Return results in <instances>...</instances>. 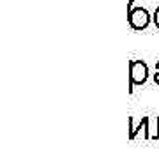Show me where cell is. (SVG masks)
<instances>
[{
  "mask_svg": "<svg viewBox=\"0 0 159 159\" xmlns=\"http://www.w3.org/2000/svg\"><path fill=\"white\" fill-rule=\"evenodd\" d=\"M127 18H129V25L134 30H145L150 25V20H152L145 7H133L127 12Z\"/></svg>",
  "mask_w": 159,
  "mask_h": 159,
  "instance_id": "2",
  "label": "cell"
},
{
  "mask_svg": "<svg viewBox=\"0 0 159 159\" xmlns=\"http://www.w3.org/2000/svg\"><path fill=\"white\" fill-rule=\"evenodd\" d=\"M154 81H156V83L159 85V73H156V74H154Z\"/></svg>",
  "mask_w": 159,
  "mask_h": 159,
  "instance_id": "5",
  "label": "cell"
},
{
  "mask_svg": "<svg viewBox=\"0 0 159 159\" xmlns=\"http://www.w3.org/2000/svg\"><path fill=\"white\" fill-rule=\"evenodd\" d=\"M136 2H148V0H129V4H127V12L134 7V4H136Z\"/></svg>",
  "mask_w": 159,
  "mask_h": 159,
  "instance_id": "4",
  "label": "cell"
},
{
  "mask_svg": "<svg viewBox=\"0 0 159 159\" xmlns=\"http://www.w3.org/2000/svg\"><path fill=\"white\" fill-rule=\"evenodd\" d=\"M156 73H159V62L156 64Z\"/></svg>",
  "mask_w": 159,
  "mask_h": 159,
  "instance_id": "6",
  "label": "cell"
},
{
  "mask_svg": "<svg viewBox=\"0 0 159 159\" xmlns=\"http://www.w3.org/2000/svg\"><path fill=\"white\" fill-rule=\"evenodd\" d=\"M152 20H154V25L159 29V6L156 7V11H154V16H152Z\"/></svg>",
  "mask_w": 159,
  "mask_h": 159,
  "instance_id": "3",
  "label": "cell"
},
{
  "mask_svg": "<svg viewBox=\"0 0 159 159\" xmlns=\"http://www.w3.org/2000/svg\"><path fill=\"white\" fill-rule=\"evenodd\" d=\"M148 78V66L143 60L129 62V94H133L134 85H143Z\"/></svg>",
  "mask_w": 159,
  "mask_h": 159,
  "instance_id": "1",
  "label": "cell"
}]
</instances>
